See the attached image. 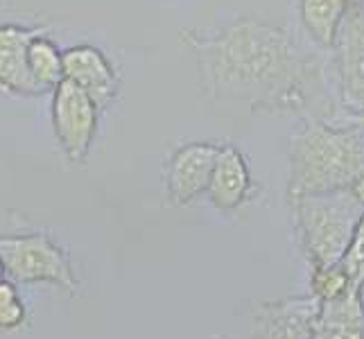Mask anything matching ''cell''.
Returning <instances> with one entry per match:
<instances>
[{"label":"cell","instance_id":"cell-1","mask_svg":"<svg viewBox=\"0 0 364 339\" xmlns=\"http://www.w3.org/2000/svg\"><path fill=\"white\" fill-rule=\"evenodd\" d=\"M181 41L193 50L199 89L210 104L254 116H308L326 93L323 59L265 18L188 28Z\"/></svg>","mask_w":364,"mask_h":339},{"label":"cell","instance_id":"cell-2","mask_svg":"<svg viewBox=\"0 0 364 339\" xmlns=\"http://www.w3.org/2000/svg\"><path fill=\"white\" fill-rule=\"evenodd\" d=\"M287 202L328 195L364 174V131L331 118H306L287 141Z\"/></svg>","mask_w":364,"mask_h":339},{"label":"cell","instance_id":"cell-3","mask_svg":"<svg viewBox=\"0 0 364 339\" xmlns=\"http://www.w3.org/2000/svg\"><path fill=\"white\" fill-rule=\"evenodd\" d=\"M287 204L308 267L317 269L342 262L353 240L355 226L364 215V208L348 195V190L310 195Z\"/></svg>","mask_w":364,"mask_h":339},{"label":"cell","instance_id":"cell-4","mask_svg":"<svg viewBox=\"0 0 364 339\" xmlns=\"http://www.w3.org/2000/svg\"><path fill=\"white\" fill-rule=\"evenodd\" d=\"M0 260L11 283H53L68 294L77 290L66 249H61L48 233L0 235Z\"/></svg>","mask_w":364,"mask_h":339},{"label":"cell","instance_id":"cell-5","mask_svg":"<svg viewBox=\"0 0 364 339\" xmlns=\"http://www.w3.org/2000/svg\"><path fill=\"white\" fill-rule=\"evenodd\" d=\"M100 107L77 84L64 80L53 91V129L55 138L70 163L89 158L97 134Z\"/></svg>","mask_w":364,"mask_h":339},{"label":"cell","instance_id":"cell-6","mask_svg":"<svg viewBox=\"0 0 364 339\" xmlns=\"http://www.w3.org/2000/svg\"><path fill=\"white\" fill-rule=\"evenodd\" d=\"M335 70L342 109L364 111V0H355L335 36Z\"/></svg>","mask_w":364,"mask_h":339},{"label":"cell","instance_id":"cell-7","mask_svg":"<svg viewBox=\"0 0 364 339\" xmlns=\"http://www.w3.org/2000/svg\"><path fill=\"white\" fill-rule=\"evenodd\" d=\"M218 143L197 141L177 147L163 168V185L172 206H188L206 195L220 154Z\"/></svg>","mask_w":364,"mask_h":339},{"label":"cell","instance_id":"cell-8","mask_svg":"<svg viewBox=\"0 0 364 339\" xmlns=\"http://www.w3.org/2000/svg\"><path fill=\"white\" fill-rule=\"evenodd\" d=\"M321 303L312 294L262 301L251 315V339H312Z\"/></svg>","mask_w":364,"mask_h":339},{"label":"cell","instance_id":"cell-9","mask_svg":"<svg viewBox=\"0 0 364 339\" xmlns=\"http://www.w3.org/2000/svg\"><path fill=\"white\" fill-rule=\"evenodd\" d=\"M48 32L46 25L23 28L16 23L0 25V86L14 95L46 93L30 68V43L34 36Z\"/></svg>","mask_w":364,"mask_h":339},{"label":"cell","instance_id":"cell-10","mask_svg":"<svg viewBox=\"0 0 364 339\" xmlns=\"http://www.w3.org/2000/svg\"><path fill=\"white\" fill-rule=\"evenodd\" d=\"M64 75L89 93L100 111L107 109L118 95V72L100 48L82 43L64 50Z\"/></svg>","mask_w":364,"mask_h":339},{"label":"cell","instance_id":"cell-11","mask_svg":"<svg viewBox=\"0 0 364 339\" xmlns=\"http://www.w3.org/2000/svg\"><path fill=\"white\" fill-rule=\"evenodd\" d=\"M208 202L222 212L242 208L254 197V179L245 154L233 145H222L206 190Z\"/></svg>","mask_w":364,"mask_h":339},{"label":"cell","instance_id":"cell-12","mask_svg":"<svg viewBox=\"0 0 364 339\" xmlns=\"http://www.w3.org/2000/svg\"><path fill=\"white\" fill-rule=\"evenodd\" d=\"M312 339H364V290L321 303Z\"/></svg>","mask_w":364,"mask_h":339},{"label":"cell","instance_id":"cell-13","mask_svg":"<svg viewBox=\"0 0 364 339\" xmlns=\"http://www.w3.org/2000/svg\"><path fill=\"white\" fill-rule=\"evenodd\" d=\"M355 0H301L299 14L308 36L323 50H333L340 25Z\"/></svg>","mask_w":364,"mask_h":339},{"label":"cell","instance_id":"cell-14","mask_svg":"<svg viewBox=\"0 0 364 339\" xmlns=\"http://www.w3.org/2000/svg\"><path fill=\"white\" fill-rule=\"evenodd\" d=\"M28 57H30V68H32L34 80L39 82V86L46 93L55 91L57 86L66 80L64 53L57 48L53 39H48L46 32L32 39Z\"/></svg>","mask_w":364,"mask_h":339},{"label":"cell","instance_id":"cell-15","mask_svg":"<svg viewBox=\"0 0 364 339\" xmlns=\"http://www.w3.org/2000/svg\"><path fill=\"white\" fill-rule=\"evenodd\" d=\"M353 290H358V287L353 285V281H350V276L344 269L342 262L328 265V267L310 269V294L319 298V303L335 301Z\"/></svg>","mask_w":364,"mask_h":339},{"label":"cell","instance_id":"cell-16","mask_svg":"<svg viewBox=\"0 0 364 339\" xmlns=\"http://www.w3.org/2000/svg\"><path fill=\"white\" fill-rule=\"evenodd\" d=\"M28 319V308L16 290V283L7 279L0 281V330H16Z\"/></svg>","mask_w":364,"mask_h":339},{"label":"cell","instance_id":"cell-17","mask_svg":"<svg viewBox=\"0 0 364 339\" xmlns=\"http://www.w3.org/2000/svg\"><path fill=\"white\" fill-rule=\"evenodd\" d=\"M342 265L348 271L350 281H353L358 290H364V215L360 217L355 226L353 240H350L346 254L342 258Z\"/></svg>","mask_w":364,"mask_h":339},{"label":"cell","instance_id":"cell-18","mask_svg":"<svg viewBox=\"0 0 364 339\" xmlns=\"http://www.w3.org/2000/svg\"><path fill=\"white\" fill-rule=\"evenodd\" d=\"M328 118L346 122V124H355L358 129L364 131V111L362 113H350V111H344V109H337V111H333V116H328Z\"/></svg>","mask_w":364,"mask_h":339},{"label":"cell","instance_id":"cell-19","mask_svg":"<svg viewBox=\"0 0 364 339\" xmlns=\"http://www.w3.org/2000/svg\"><path fill=\"white\" fill-rule=\"evenodd\" d=\"M3 279H7V276H5V265H3V260H0V281H3Z\"/></svg>","mask_w":364,"mask_h":339}]
</instances>
